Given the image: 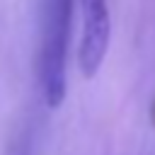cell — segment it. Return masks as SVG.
Instances as JSON below:
<instances>
[{"mask_svg": "<svg viewBox=\"0 0 155 155\" xmlns=\"http://www.w3.org/2000/svg\"><path fill=\"white\" fill-rule=\"evenodd\" d=\"M73 0H44L39 39V85L48 109H58L68 92V48Z\"/></svg>", "mask_w": 155, "mask_h": 155, "instance_id": "6da1fadb", "label": "cell"}, {"mask_svg": "<svg viewBox=\"0 0 155 155\" xmlns=\"http://www.w3.org/2000/svg\"><path fill=\"white\" fill-rule=\"evenodd\" d=\"M111 44V10L109 0H80V41L78 68L82 78H94L109 53Z\"/></svg>", "mask_w": 155, "mask_h": 155, "instance_id": "7a4b0ae2", "label": "cell"}]
</instances>
